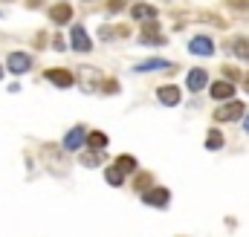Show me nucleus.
<instances>
[{
	"label": "nucleus",
	"mask_w": 249,
	"mask_h": 237,
	"mask_svg": "<svg viewBox=\"0 0 249 237\" xmlns=\"http://www.w3.org/2000/svg\"><path fill=\"white\" fill-rule=\"evenodd\" d=\"M244 102H229V104H223V107H217L214 110V121H238V118L244 116Z\"/></svg>",
	"instance_id": "1"
},
{
	"label": "nucleus",
	"mask_w": 249,
	"mask_h": 237,
	"mask_svg": "<svg viewBox=\"0 0 249 237\" xmlns=\"http://www.w3.org/2000/svg\"><path fill=\"white\" fill-rule=\"evenodd\" d=\"M168 200H171L168 188H148V191H142V203H148L154 208H165Z\"/></svg>",
	"instance_id": "2"
},
{
	"label": "nucleus",
	"mask_w": 249,
	"mask_h": 237,
	"mask_svg": "<svg viewBox=\"0 0 249 237\" xmlns=\"http://www.w3.org/2000/svg\"><path fill=\"white\" fill-rule=\"evenodd\" d=\"M84 142H87V130H84L81 124H75V127L67 130V136H64V148H67V151H78Z\"/></svg>",
	"instance_id": "3"
},
{
	"label": "nucleus",
	"mask_w": 249,
	"mask_h": 237,
	"mask_svg": "<svg viewBox=\"0 0 249 237\" xmlns=\"http://www.w3.org/2000/svg\"><path fill=\"white\" fill-rule=\"evenodd\" d=\"M44 78L53 81L55 87H72V84H75V75H72L70 69H58V67H55V69H47Z\"/></svg>",
	"instance_id": "4"
},
{
	"label": "nucleus",
	"mask_w": 249,
	"mask_h": 237,
	"mask_svg": "<svg viewBox=\"0 0 249 237\" xmlns=\"http://www.w3.org/2000/svg\"><path fill=\"white\" fill-rule=\"evenodd\" d=\"M70 41H72V50L75 52H90V38H87V32H84V26H72L70 29Z\"/></svg>",
	"instance_id": "5"
},
{
	"label": "nucleus",
	"mask_w": 249,
	"mask_h": 237,
	"mask_svg": "<svg viewBox=\"0 0 249 237\" xmlns=\"http://www.w3.org/2000/svg\"><path fill=\"white\" fill-rule=\"evenodd\" d=\"M188 50L194 52V55H212L214 52V44H212V38H206V35H197V38H191V44H188Z\"/></svg>",
	"instance_id": "6"
},
{
	"label": "nucleus",
	"mask_w": 249,
	"mask_h": 237,
	"mask_svg": "<svg viewBox=\"0 0 249 237\" xmlns=\"http://www.w3.org/2000/svg\"><path fill=\"white\" fill-rule=\"evenodd\" d=\"M157 99H160L165 107H174V104H180V87H174V84L160 87V90H157Z\"/></svg>",
	"instance_id": "7"
},
{
	"label": "nucleus",
	"mask_w": 249,
	"mask_h": 237,
	"mask_svg": "<svg viewBox=\"0 0 249 237\" xmlns=\"http://www.w3.org/2000/svg\"><path fill=\"white\" fill-rule=\"evenodd\" d=\"M32 67V58L26 55V52H12L9 55V69L15 72V75H20V72H26Z\"/></svg>",
	"instance_id": "8"
},
{
	"label": "nucleus",
	"mask_w": 249,
	"mask_h": 237,
	"mask_svg": "<svg viewBox=\"0 0 249 237\" xmlns=\"http://www.w3.org/2000/svg\"><path fill=\"white\" fill-rule=\"evenodd\" d=\"M139 41H142V44L162 47V44H165V35H160V26H157V23H148V26H145V32L139 35Z\"/></svg>",
	"instance_id": "9"
},
{
	"label": "nucleus",
	"mask_w": 249,
	"mask_h": 237,
	"mask_svg": "<svg viewBox=\"0 0 249 237\" xmlns=\"http://www.w3.org/2000/svg\"><path fill=\"white\" fill-rule=\"evenodd\" d=\"M232 96H235V81H214V84H212V99L226 102V99H232Z\"/></svg>",
	"instance_id": "10"
},
{
	"label": "nucleus",
	"mask_w": 249,
	"mask_h": 237,
	"mask_svg": "<svg viewBox=\"0 0 249 237\" xmlns=\"http://www.w3.org/2000/svg\"><path fill=\"white\" fill-rule=\"evenodd\" d=\"M50 20H53V23H67V20H72V6H67V3L53 6V9H50Z\"/></svg>",
	"instance_id": "11"
},
{
	"label": "nucleus",
	"mask_w": 249,
	"mask_h": 237,
	"mask_svg": "<svg viewBox=\"0 0 249 237\" xmlns=\"http://www.w3.org/2000/svg\"><path fill=\"white\" fill-rule=\"evenodd\" d=\"M206 81H209L206 69H191V72H188V78H186V84H188V90H191V93L203 90V87H206Z\"/></svg>",
	"instance_id": "12"
},
{
	"label": "nucleus",
	"mask_w": 249,
	"mask_h": 237,
	"mask_svg": "<svg viewBox=\"0 0 249 237\" xmlns=\"http://www.w3.org/2000/svg\"><path fill=\"white\" fill-rule=\"evenodd\" d=\"M130 15H133L136 20H154V17H157V6H148V3H136V6L130 9Z\"/></svg>",
	"instance_id": "13"
},
{
	"label": "nucleus",
	"mask_w": 249,
	"mask_h": 237,
	"mask_svg": "<svg viewBox=\"0 0 249 237\" xmlns=\"http://www.w3.org/2000/svg\"><path fill=\"white\" fill-rule=\"evenodd\" d=\"M168 67H171L168 61L151 58V61H142V64H136V72H148V69H168Z\"/></svg>",
	"instance_id": "14"
},
{
	"label": "nucleus",
	"mask_w": 249,
	"mask_h": 237,
	"mask_svg": "<svg viewBox=\"0 0 249 237\" xmlns=\"http://www.w3.org/2000/svg\"><path fill=\"white\" fill-rule=\"evenodd\" d=\"M105 179H107L110 185H122V179H124V171L119 168V165H116V162H113V165H110V168L105 171Z\"/></svg>",
	"instance_id": "15"
},
{
	"label": "nucleus",
	"mask_w": 249,
	"mask_h": 237,
	"mask_svg": "<svg viewBox=\"0 0 249 237\" xmlns=\"http://www.w3.org/2000/svg\"><path fill=\"white\" fill-rule=\"evenodd\" d=\"M206 148H209V151H220V148H223V133H220V130H209Z\"/></svg>",
	"instance_id": "16"
},
{
	"label": "nucleus",
	"mask_w": 249,
	"mask_h": 237,
	"mask_svg": "<svg viewBox=\"0 0 249 237\" xmlns=\"http://www.w3.org/2000/svg\"><path fill=\"white\" fill-rule=\"evenodd\" d=\"M232 52H235L238 58L249 61V41H247V38H238V41H232Z\"/></svg>",
	"instance_id": "17"
},
{
	"label": "nucleus",
	"mask_w": 249,
	"mask_h": 237,
	"mask_svg": "<svg viewBox=\"0 0 249 237\" xmlns=\"http://www.w3.org/2000/svg\"><path fill=\"white\" fill-rule=\"evenodd\" d=\"M87 145H90L93 151H102V148L107 145V136H105V133H99V130H93V133L87 136Z\"/></svg>",
	"instance_id": "18"
},
{
	"label": "nucleus",
	"mask_w": 249,
	"mask_h": 237,
	"mask_svg": "<svg viewBox=\"0 0 249 237\" xmlns=\"http://www.w3.org/2000/svg\"><path fill=\"white\" fill-rule=\"evenodd\" d=\"M116 165H119V168H122L124 174H133V171H136V159H133V156H130V153H122V156H119V159H116Z\"/></svg>",
	"instance_id": "19"
},
{
	"label": "nucleus",
	"mask_w": 249,
	"mask_h": 237,
	"mask_svg": "<svg viewBox=\"0 0 249 237\" xmlns=\"http://www.w3.org/2000/svg\"><path fill=\"white\" fill-rule=\"evenodd\" d=\"M151 182H154L151 174H139V177L133 179V191H148V188H151Z\"/></svg>",
	"instance_id": "20"
},
{
	"label": "nucleus",
	"mask_w": 249,
	"mask_h": 237,
	"mask_svg": "<svg viewBox=\"0 0 249 237\" xmlns=\"http://www.w3.org/2000/svg\"><path fill=\"white\" fill-rule=\"evenodd\" d=\"M223 75H226V78H229V81H241V75H244V72H241V69H235V67H229V64H226V67H223Z\"/></svg>",
	"instance_id": "21"
},
{
	"label": "nucleus",
	"mask_w": 249,
	"mask_h": 237,
	"mask_svg": "<svg viewBox=\"0 0 249 237\" xmlns=\"http://www.w3.org/2000/svg\"><path fill=\"white\" fill-rule=\"evenodd\" d=\"M81 165H99V153H84L81 156Z\"/></svg>",
	"instance_id": "22"
},
{
	"label": "nucleus",
	"mask_w": 249,
	"mask_h": 237,
	"mask_svg": "<svg viewBox=\"0 0 249 237\" xmlns=\"http://www.w3.org/2000/svg\"><path fill=\"white\" fill-rule=\"evenodd\" d=\"M122 6H124V0H110V3H107L110 12H122Z\"/></svg>",
	"instance_id": "23"
},
{
	"label": "nucleus",
	"mask_w": 249,
	"mask_h": 237,
	"mask_svg": "<svg viewBox=\"0 0 249 237\" xmlns=\"http://www.w3.org/2000/svg\"><path fill=\"white\" fill-rule=\"evenodd\" d=\"M116 90H119L116 81H105V93H116Z\"/></svg>",
	"instance_id": "24"
},
{
	"label": "nucleus",
	"mask_w": 249,
	"mask_h": 237,
	"mask_svg": "<svg viewBox=\"0 0 249 237\" xmlns=\"http://www.w3.org/2000/svg\"><path fill=\"white\" fill-rule=\"evenodd\" d=\"M244 90H247V93H249V75H247V78H244Z\"/></svg>",
	"instance_id": "25"
},
{
	"label": "nucleus",
	"mask_w": 249,
	"mask_h": 237,
	"mask_svg": "<svg viewBox=\"0 0 249 237\" xmlns=\"http://www.w3.org/2000/svg\"><path fill=\"white\" fill-rule=\"evenodd\" d=\"M244 130H247V133H249V116H247V121H244Z\"/></svg>",
	"instance_id": "26"
},
{
	"label": "nucleus",
	"mask_w": 249,
	"mask_h": 237,
	"mask_svg": "<svg viewBox=\"0 0 249 237\" xmlns=\"http://www.w3.org/2000/svg\"><path fill=\"white\" fill-rule=\"evenodd\" d=\"M0 78H3V67H0Z\"/></svg>",
	"instance_id": "27"
}]
</instances>
